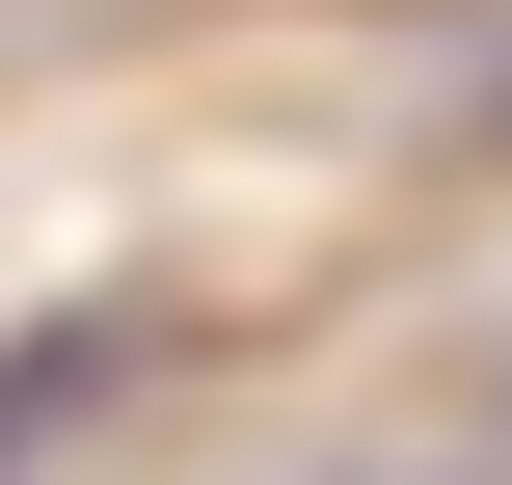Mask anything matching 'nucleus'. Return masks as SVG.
Wrapping results in <instances>:
<instances>
[{
	"label": "nucleus",
	"mask_w": 512,
	"mask_h": 485,
	"mask_svg": "<svg viewBox=\"0 0 512 485\" xmlns=\"http://www.w3.org/2000/svg\"><path fill=\"white\" fill-rule=\"evenodd\" d=\"M81 378H108V324H27V351H0V485L81 432Z\"/></svg>",
	"instance_id": "1"
}]
</instances>
